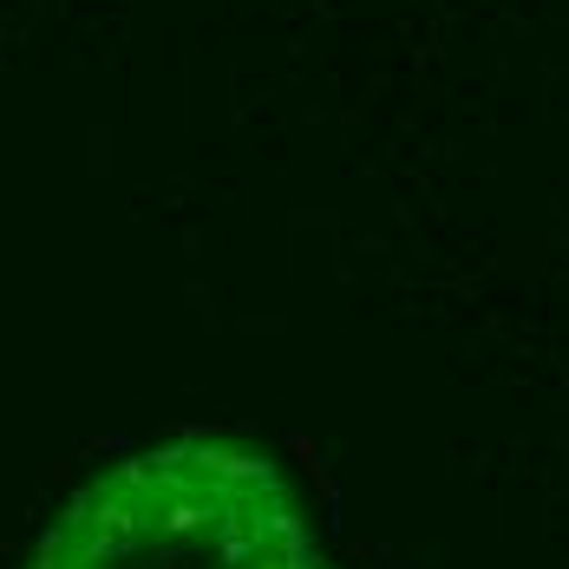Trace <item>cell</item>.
Wrapping results in <instances>:
<instances>
[{
	"mask_svg": "<svg viewBox=\"0 0 569 569\" xmlns=\"http://www.w3.org/2000/svg\"><path fill=\"white\" fill-rule=\"evenodd\" d=\"M27 569H335V557L276 458L171 439L79 485Z\"/></svg>",
	"mask_w": 569,
	"mask_h": 569,
	"instance_id": "6da1fadb",
	"label": "cell"
}]
</instances>
